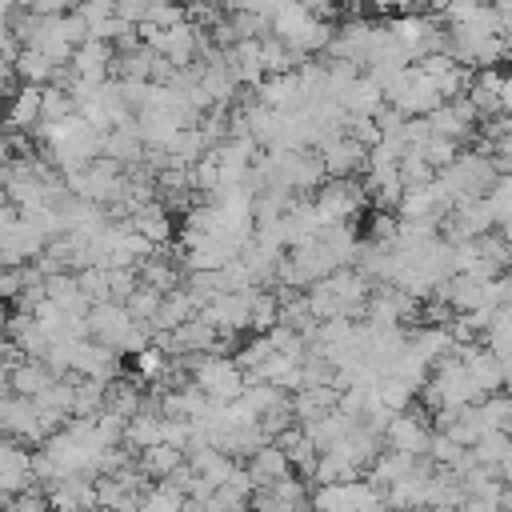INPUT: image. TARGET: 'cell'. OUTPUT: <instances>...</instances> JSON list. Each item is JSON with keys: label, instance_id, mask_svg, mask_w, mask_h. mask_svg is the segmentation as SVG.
<instances>
[{"label": "cell", "instance_id": "6da1fadb", "mask_svg": "<svg viewBox=\"0 0 512 512\" xmlns=\"http://www.w3.org/2000/svg\"><path fill=\"white\" fill-rule=\"evenodd\" d=\"M184 364H192V376H196L192 388L212 404H232L244 392V372L224 356H196Z\"/></svg>", "mask_w": 512, "mask_h": 512}, {"label": "cell", "instance_id": "7a4b0ae2", "mask_svg": "<svg viewBox=\"0 0 512 512\" xmlns=\"http://www.w3.org/2000/svg\"><path fill=\"white\" fill-rule=\"evenodd\" d=\"M428 440H432V428L424 420L408 416V412H396L388 420V428H384V444L396 456H424L428 452Z\"/></svg>", "mask_w": 512, "mask_h": 512}, {"label": "cell", "instance_id": "3957f363", "mask_svg": "<svg viewBox=\"0 0 512 512\" xmlns=\"http://www.w3.org/2000/svg\"><path fill=\"white\" fill-rule=\"evenodd\" d=\"M284 476H292L288 456H284L276 444H260V448L252 452V464H248V484L264 492V488H272V484L284 480Z\"/></svg>", "mask_w": 512, "mask_h": 512}, {"label": "cell", "instance_id": "277c9868", "mask_svg": "<svg viewBox=\"0 0 512 512\" xmlns=\"http://www.w3.org/2000/svg\"><path fill=\"white\" fill-rule=\"evenodd\" d=\"M52 384H56V376H52L40 360H24V364H12V368H8V388H12V396H20V400H36V396H44Z\"/></svg>", "mask_w": 512, "mask_h": 512}, {"label": "cell", "instance_id": "5b68a950", "mask_svg": "<svg viewBox=\"0 0 512 512\" xmlns=\"http://www.w3.org/2000/svg\"><path fill=\"white\" fill-rule=\"evenodd\" d=\"M4 124L8 128H32L40 124V88H28V84H16L8 104H4Z\"/></svg>", "mask_w": 512, "mask_h": 512}, {"label": "cell", "instance_id": "8992f818", "mask_svg": "<svg viewBox=\"0 0 512 512\" xmlns=\"http://www.w3.org/2000/svg\"><path fill=\"white\" fill-rule=\"evenodd\" d=\"M184 464V452H176V448H168V444H152V448H144L140 452V476H160V480H168L176 468Z\"/></svg>", "mask_w": 512, "mask_h": 512}, {"label": "cell", "instance_id": "52a82bcc", "mask_svg": "<svg viewBox=\"0 0 512 512\" xmlns=\"http://www.w3.org/2000/svg\"><path fill=\"white\" fill-rule=\"evenodd\" d=\"M76 112V104H72V96L64 92V88H40V124H56V120H64V116H72Z\"/></svg>", "mask_w": 512, "mask_h": 512}, {"label": "cell", "instance_id": "ba28073f", "mask_svg": "<svg viewBox=\"0 0 512 512\" xmlns=\"http://www.w3.org/2000/svg\"><path fill=\"white\" fill-rule=\"evenodd\" d=\"M8 512H48V500H44V492H20V496H12L8 500Z\"/></svg>", "mask_w": 512, "mask_h": 512}, {"label": "cell", "instance_id": "9c48e42d", "mask_svg": "<svg viewBox=\"0 0 512 512\" xmlns=\"http://www.w3.org/2000/svg\"><path fill=\"white\" fill-rule=\"evenodd\" d=\"M8 316H12V312H8L4 300H0V336H4V328H8Z\"/></svg>", "mask_w": 512, "mask_h": 512}, {"label": "cell", "instance_id": "30bf717a", "mask_svg": "<svg viewBox=\"0 0 512 512\" xmlns=\"http://www.w3.org/2000/svg\"><path fill=\"white\" fill-rule=\"evenodd\" d=\"M424 512H460V508H444V504H440V508H424Z\"/></svg>", "mask_w": 512, "mask_h": 512}]
</instances>
